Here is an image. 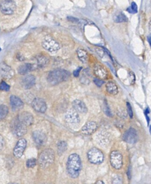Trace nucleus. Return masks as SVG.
<instances>
[{"label": "nucleus", "instance_id": "nucleus-9", "mask_svg": "<svg viewBox=\"0 0 151 184\" xmlns=\"http://www.w3.org/2000/svg\"><path fill=\"white\" fill-rule=\"evenodd\" d=\"M27 146V141L22 138L17 142L16 145L13 150V154L17 158H20L22 156L23 153Z\"/></svg>", "mask_w": 151, "mask_h": 184}, {"label": "nucleus", "instance_id": "nucleus-11", "mask_svg": "<svg viewBox=\"0 0 151 184\" xmlns=\"http://www.w3.org/2000/svg\"><path fill=\"white\" fill-rule=\"evenodd\" d=\"M32 107L35 111L40 113H44L47 108L46 102L40 98H36L32 101Z\"/></svg>", "mask_w": 151, "mask_h": 184}, {"label": "nucleus", "instance_id": "nucleus-42", "mask_svg": "<svg viewBox=\"0 0 151 184\" xmlns=\"http://www.w3.org/2000/svg\"><path fill=\"white\" fill-rule=\"evenodd\" d=\"M148 26H149V29L150 30V31H151V20H150V21L149 22Z\"/></svg>", "mask_w": 151, "mask_h": 184}, {"label": "nucleus", "instance_id": "nucleus-5", "mask_svg": "<svg viewBox=\"0 0 151 184\" xmlns=\"http://www.w3.org/2000/svg\"><path fill=\"white\" fill-rule=\"evenodd\" d=\"M11 131L17 136H22L27 132V126L16 117L12 122L11 125Z\"/></svg>", "mask_w": 151, "mask_h": 184}, {"label": "nucleus", "instance_id": "nucleus-17", "mask_svg": "<svg viewBox=\"0 0 151 184\" xmlns=\"http://www.w3.org/2000/svg\"><path fill=\"white\" fill-rule=\"evenodd\" d=\"M14 74V71L6 63H2L0 65V74L2 77L9 79L13 76Z\"/></svg>", "mask_w": 151, "mask_h": 184}, {"label": "nucleus", "instance_id": "nucleus-35", "mask_svg": "<svg viewBox=\"0 0 151 184\" xmlns=\"http://www.w3.org/2000/svg\"><path fill=\"white\" fill-rule=\"evenodd\" d=\"M4 145H5L4 140L2 137V136L0 135V152L3 150V148L4 147Z\"/></svg>", "mask_w": 151, "mask_h": 184}, {"label": "nucleus", "instance_id": "nucleus-26", "mask_svg": "<svg viewBox=\"0 0 151 184\" xmlns=\"http://www.w3.org/2000/svg\"><path fill=\"white\" fill-rule=\"evenodd\" d=\"M67 145L65 141H60L57 144V150L59 155L63 154L67 150Z\"/></svg>", "mask_w": 151, "mask_h": 184}, {"label": "nucleus", "instance_id": "nucleus-2", "mask_svg": "<svg viewBox=\"0 0 151 184\" xmlns=\"http://www.w3.org/2000/svg\"><path fill=\"white\" fill-rule=\"evenodd\" d=\"M70 77L69 71L63 69H56L49 72L47 81L52 85H56L61 82L67 81Z\"/></svg>", "mask_w": 151, "mask_h": 184}, {"label": "nucleus", "instance_id": "nucleus-16", "mask_svg": "<svg viewBox=\"0 0 151 184\" xmlns=\"http://www.w3.org/2000/svg\"><path fill=\"white\" fill-rule=\"evenodd\" d=\"M95 76L100 79H106L108 76V71L105 68L99 63H96L93 68Z\"/></svg>", "mask_w": 151, "mask_h": 184}, {"label": "nucleus", "instance_id": "nucleus-33", "mask_svg": "<svg viewBox=\"0 0 151 184\" xmlns=\"http://www.w3.org/2000/svg\"><path fill=\"white\" fill-rule=\"evenodd\" d=\"M127 108H128V114L129 115L130 118H132L134 114H133V111H132V109L131 107V105L129 103H127Z\"/></svg>", "mask_w": 151, "mask_h": 184}, {"label": "nucleus", "instance_id": "nucleus-15", "mask_svg": "<svg viewBox=\"0 0 151 184\" xmlns=\"http://www.w3.org/2000/svg\"><path fill=\"white\" fill-rule=\"evenodd\" d=\"M36 84V78L32 75H27L25 76L22 80L21 84L24 89H30L34 86Z\"/></svg>", "mask_w": 151, "mask_h": 184}, {"label": "nucleus", "instance_id": "nucleus-1", "mask_svg": "<svg viewBox=\"0 0 151 184\" xmlns=\"http://www.w3.org/2000/svg\"><path fill=\"white\" fill-rule=\"evenodd\" d=\"M81 169V159L76 154H71L67 161V171L72 178H77Z\"/></svg>", "mask_w": 151, "mask_h": 184}, {"label": "nucleus", "instance_id": "nucleus-23", "mask_svg": "<svg viewBox=\"0 0 151 184\" xmlns=\"http://www.w3.org/2000/svg\"><path fill=\"white\" fill-rule=\"evenodd\" d=\"M37 67L38 68H44L49 63V59L44 55H39L36 58Z\"/></svg>", "mask_w": 151, "mask_h": 184}, {"label": "nucleus", "instance_id": "nucleus-10", "mask_svg": "<svg viewBox=\"0 0 151 184\" xmlns=\"http://www.w3.org/2000/svg\"><path fill=\"white\" fill-rule=\"evenodd\" d=\"M138 134L134 128H130L124 132L123 140L129 144H134L138 140Z\"/></svg>", "mask_w": 151, "mask_h": 184}, {"label": "nucleus", "instance_id": "nucleus-6", "mask_svg": "<svg viewBox=\"0 0 151 184\" xmlns=\"http://www.w3.org/2000/svg\"><path fill=\"white\" fill-rule=\"evenodd\" d=\"M16 8V4L12 0H1L0 1V11L4 15H12Z\"/></svg>", "mask_w": 151, "mask_h": 184}, {"label": "nucleus", "instance_id": "nucleus-18", "mask_svg": "<svg viewBox=\"0 0 151 184\" xmlns=\"http://www.w3.org/2000/svg\"><path fill=\"white\" fill-rule=\"evenodd\" d=\"M10 105L13 111L22 109L24 107V103L20 98L16 95H11L10 97Z\"/></svg>", "mask_w": 151, "mask_h": 184}, {"label": "nucleus", "instance_id": "nucleus-44", "mask_svg": "<svg viewBox=\"0 0 151 184\" xmlns=\"http://www.w3.org/2000/svg\"><path fill=\"white\" fill-rule=\"evenodd\" d=\"M1 48H0V51H1Z\"/></svg>", "mask_w": 151, "mask_h": 184}, {"label": "nucleus", "instance_id": "nucleus-4", "mask_svg": "<svg viewBox=\"0 0 151 184\" xmlns=\"http://www.w3.org/2000/svg\"><path fill=\"white\" fill-rule=\"evenodd\" d=\"M87 158L90 163L93 164H100L104 161L102 152L96 148H93L87 152Z\"/></svg>", "mask_w": 151, "mask_h": 184}, {"label": "nucleus", "instance_id": "nucleus-22", "mask_svg": "<svg viewBox=\"0 0 151 184\" xmlns=\"http://www.w3.org/2000/svg\"><path fill=\"white\" fill-rule=\"evenodd\" d=\"M106 88L108 93L111 95H116L118 93V88L116 85V84L113 82H108L106 84Z\"/></svg>", "mask_w": 151, "mask_h": 184}, {"label": "nucleus", "instance_id": "nucleus-7", "mask_svg": "<svg viewBox=\"0 0 151 184\" xmlns=\"http://www.w3.org/2000/svg\"><path fill=\"white\" fill-rule=\"evenodd\" d=\"M110 162L113 168L120 169L123 165V157L122 154L118 151H113L110 155Z\"/></svg>", "mask_w": 151, "mask_h": 184}, {"label": "nucleus", "instance_id": "nucleus-29", "mask_svg": "<svg viewBox=\"0 0 151 184\" xmlns=\"http://www.w3.org/2000/svg\"><path fill=\"white\" fill-rule=\"evenodd\" d=\"M127 11L128 12L132 13V14H135V13L138 12V6H137V4L135 3V2H132L131 7H129L127 9Z\"/></svg>", "mask_w": 151, "mask_h": 184}, {"label": "nucleus", "instance_id": "nucleus-13", "mask_svg": "<svg viewBox=\"0 0 151 184\" xmlns=\"http://www.w3.org/2000/svg\"><path fill=\"white\" fill-rule=\"evenodd\" d=\"M65 119L67 122L71 124H77L80 122V117L78 112L75 109H71L67 111L65 116Z\"/></svg>", "mask_w": 151, "mask_h": 184}, {"label": "nucleus", "instance_id": "nucleus-25", "mask_svg": "<svg viewBox=\"0 0 151 184\" xmlns=\"http://www.w3.org/2000/svg\"><path fill=\"white\" fill-rule=\"evenodd\" d=\"M113 20L115 22L117 23H120V22H128V19L127 16L124 15V13L120 12L113 16Z\"/></svg>", "mask_w": 151, "mask_h": 184}, {"label": "nucleus", "instance_id": "nucleus-38", "mask_svg": "<svg viewBox=\"0 0 151 184\" xmlns=\"http://www.w3.org/2000/svg\"><path fill=\"white\" fill-rule=\"evenodd\" d=\"M149 113V109L147 108L145 111V114L146 117V119H147V122H148V124H149V118L148 117V115Z\"/></svg>", "mask_w": 151, "mask_h": 184}, {"label": "nucleus", "instance_id": "nucleus-39", "mask_svg": "<svg viewBox=\"0 0 151 184\" xmlns=\"http://www.w3.org/2000/svg\"><path fill=\"white\" fill-rule=\"evenodd\" d=\"M128 178L129 179H130V167H129V169H128Z\"/></svg>", "mask_w": 151, "mask_h": 184}, {"label": "nucleus", "instance_id": "nucleus-12", "mask_svg": "<svg viewBox=\"0 0 151 184\" xmlns=\"http://www.w3.org/2000/svg\"><path fill=\"white\" fill-rule=\"evenodd\" d=\"M32 138L35 143L39 146H43L47 141L46 134L40 131H36L32 133Z\"/></svg>", "mask_w": 151, "mask_h": 184}, {"label": "nucleus", "instance_id": "nucleus-8", "mask_svg": "<svg viewBox=\"0 0 151 184\" xmlns=\"http://www.w3.org/2000/svg\"><path fill=\"white\" fill-rule=\"evenodd\" d=\"M42 46L44 48L50 53H54L60 48L59 44L55 39L50 37H46L42 41Z\"/></svg>", "mask_w": 151, "mask_h": 184}, {"label": "nucleus", "instance_id": "nucleus-41", "mask_svg": "<svg viewBox=\"0 0 151 184\" xmlns=\"http://www.w3.org/2000/svg\"><path fill=\"white\" fill-rule=\"evenodd\" d=\"M96 184H105V183H104V182H103L102 181H97V182H96Z\"/></svg>", "mask_w": 151, "mask_h": 184}, {"label": "nucleus", "instance_id": "nucleus-43", "mask_svg": "<svg viewBox=\"0 0 151 184\" xmlns=\"http://www.w3.org/2000/svg\"><path fill=\"white\" fill-rule=\"evenodd\" d=\"M149 132H150V134H151V125L150 126V127H149Z\"/></svg>", "mask_w": 151, "mask_h": 184}, {"label": "nucleus", "instance_id": "nucleus-27", "mask_svg": "<svg viewBox=\"0 0 151 184\" xmlns=\"http://www.w3.org/2000/svg\"><path fill=\"white\" fill-rule=\"evenodd\" d=\"M8 113V108L4 105L0 106V120L5 118Z\"/></svg>", "mask_w": 151, "mask_h": 184}, {"label": "nucleus", "instance_id": "nucleus-3", "mask_svg": "<svg viewBox=\"0 0 151 184\" xmlns=\"http://www.w3.org/2000/svg\"><path fill=\"white\" fill-rule=\"evenodd\" d=\"M54 158L55 155L54 151L50 148L46 149L41 152L39 156V165L41 168H47L54 163Z\"/></svg>", "mask_w": 151, "mask_h": 184}, {"label": "nucleus", "instance_id": "nucleus-34", "mask_svg": "<svg viewBox=\"0 0 151 184\" xmlns=\"http://www.w3.org/2000/svg\"><path fill=\"white\" fill-rule=\"evenodd\" d=\"M67 19L69 21L73 22V23H78L79 22V20L76 17L73 16H69L67 17Z\"/></svg>", "mask_w": 151, "mask_h": 184}, {"label": "nucleus", "instance_id": "nucleus-20", "mask_svg": "<svg viewBox=\"0 0 151 184\" xmlns=\"http://www.w3.org/2000/svg\"><path fill=\"white\" fill-rule=\"evenodd\" d=\"M73 107L76 111L78 113L81 114L86 113L87 112V108L85 104L79 99H76L73 102Z\"/></svg>", "mask_w": 151, "mask_h": 184}, {"label": "nucleus", "instance_id": "nucleus-21", "mask_svg": "<svg viewBox=\"0 0 151 184\" xmlns=\"http://www.w3.org/2000/svg\"><path fill=\"white\" fill-rule=\"evenodd\" d=\"M34 68V67L33 64L26 63L19 67L18 69V72L21 75H26L28 72L33 70Z\"/></svg>", "mask_w": 151, "mask_h": 184}, {"label": "nucleus", "instance_id": "nucleus-37", "mask_svg": "<svg viewBox=\"0 0 151 184\" xmlns=\"http://www.w3.org/2000/svg\"><path fill=\"white\" fill-rule=\"evenodd\" d=\"M81 67H80V68H77V70L74 71V72H73V75H74V76H75V77L79 76V73H80V71H81Z\"/></svg>", "mask_w": 151, "mask_h": 184}, {"label": "nucleus", "instance_id": "nucleus-30", "mask_svg": "<svg viewBox=\"0 0 151 184\" xmlns=\"http://www.w3.org/2000/svg\"><path fill=\"white\" fill-rule=\"evenodd\" d=\"M10 89V86L8 85L6 82L2 81L0 84V90L8 91Z\"/></svg>", "mask_w": 151, "mask_h": 184}, {"label": "nucleus", "instance_id": "nucleus-24", "mask_svg": "<svg viewBox=\"0 0 151 184\" xmlns=\"http://www.w3.org/2000/svg\"><path fill=\"white\" fill-rule=\"evenodd\" d=\"M77 55L79 60L83 63H86L88 58V54L86 51L83 49L79 48L77 50Z\"/></svg>", "mask_w": 151, "mask_h": 184}, {"label": "nucleus", "instance_id": "nucleus-40", "mask_svg": "<svg viewBox=\"0 0 151 184\" xmlns=\"http://www.w3.org/2000/svg\"><path fill=\"white\" fill-rule=\"evenodd\" d=\"M148 42L150 44V45L151 46V36H149L148 38Z\"/></svg>", "mask_w": 151, "mask_h": 184}, {"label": "nucleus", "instance_id": "nucleus-31", "mask_svg": "<svg viewBox=\"0 0 151 184\" xmlns=\"http://www.w3.org/2000/svg\"><path fill=\"white\" fill-rule=\"evenodd\" d=\"M105 108H104V111L105 113V114H106L108 115V117H112V114L111 113V111H110V109L109 108V105H108V103L106 101H105Z\"/></svg>", "mask_w": 151, "mask_h": 184}, {"label": "nucleus", "instance_id": "nucleus-14", "mask_svg": "<svg viewBox=\"0 0 151 184\" xmlns=\"http://www.w3.org/2000/svg\"><path fill=\"white\" fill-rule=\"evenodd\" d=\"M97 129V124L94 121H89L82 128L81 132L85 135H92Z\"/></svg>", "mask_w": 151, "mask_h": 184}, {"label": "nucleus", "instance_id": "nucleus-36", "mask_svg": "<svg viewBox=\"0 0 151 184\" xmlns=\"http://www.w3.org/2000/svg\"><path fill=\"white\" fill-rule=\"evenodd\" d=\"M121 181H122V179L119 176L115 177L113 179V184H120V183H122Z\"/></svg>", "mask_w": 151, "mask_h": 184}, {"label": "nucleus", "instance_id": "nucleus-19", "mask_svg": "<svg viewBox=\"0 0 151 184\" xmlns=\"http://www.w3.org/2000/svg\"><path fill=\"white\" fill-rule=\"evenodd\" d=\"M17 118L22 122V123L26 125L27 126L32 125L34 122V118L32 115L27 112L22 113L21 114L18 115Z\"/></svg>", "mask_w": 151, "mask_h": 184}, {"label": "nucleus", "instance_id": "nucleus-28", "mask_svg": "<svg viewBox=\"0 0 151 184\" xmlns=\"http://www.w3.org/2000/svg\"><path fill=\"white\" fill-rule=\"evenodd\" d=\"M37 163V160L35 158H31L28 159L26 162V166L27 168H34Z\"/></svg>", "mask_w": 151, "mask_h": 184}, {"label": "nucleus", "instance_id": "nucleus-32", "mask_svg": "<svg viewBox=\"0 0 151 184\" xmlns=\"http://www.w3.org/2000/svg\"><path fill=\"white\" fill-rule=\"evenodd\" d=\"M93 81L95 82V84L97 85V87H100L101 86H102L104 82H105L102 81V80H100V79L97 78H95L94 80H93Z\"/></svg>", "mask_w": 151, "mask_h": 184}]
</instances>
